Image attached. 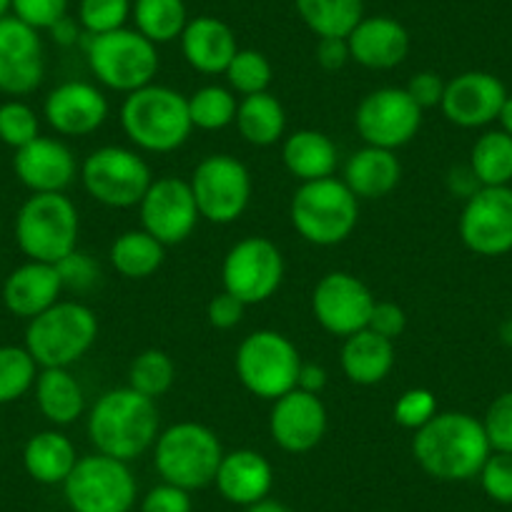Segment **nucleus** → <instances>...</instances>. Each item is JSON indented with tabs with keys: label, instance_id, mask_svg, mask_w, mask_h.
Instances as JSON below:
<instances>
[{
	"label": "nucleus",
	"instance_id": "1",
	"mask_svg": "<svg viewBox=\"0 0 512 512\" xmlns=\"http://www.w3.org/2000/svg\"><path fill=\"white\" fill-rule=\"evenodd\" d=\"M492 447L482 420L467 412H437L412 437V457L440 482H465L480 475Z\"/></svg>",
	"mask_w": 512,
	"mask_h": 512
},
{
	"label": "nucleus",
	"instance_id": "2",
	"mask_svg": "<svg viewBox=\"0 0 512 512\" xmlns=\"http://www.w3.org/2000/svg\"><path fill=\"white\" fill-rule=\"evenodd\" d=\"M86 432L96 452L116 460L131 462L154 450L161 432V417L156 400L131 390L116 387L103 392L88 410Z\"/></svg>",
	"mask_w": 512,
	"mask_h": 512
},
{
	"label": "nucleus",
	"instance_id": "3",
	"mask_svg": "<svg viewBox=\"0 0 512 512\" xmlns=\"http://www.w3.org/2000/svg\"><path fill=\"white\" fill-rule=\"evenodd\" d=\"M121 128L136 151L171 154L189 141L194 123L184 93L171 86L149 83L123 98Z\"/></svg>",
	"mask_w": 512,
	"mask_h": 512
},
{
	"label": "nucleus",
	"instance_id": "4",
	"mask_svg": "<svg viewBox=\"0 0 512 512\" xmlns=\"http://www.w3.org/2000/svg\"><path fill=\"white\" fill-rule=\"evenodd\" d=\"M96 339L98 319L93 309L83 302L61 299L43 314L28 319L23 347L41 369H71L91 352Z\"/></svg>",
	"mask_w": 512,
	"mask_h": 512
},
{
	"label": "nucleus",
	"instance_id": "5",
	"mask_svg": "<svg viewBox=\"0 0 512 512\" xmlns=\"http://www.w3.org/2000/svg\"><path fill=\"white\" fill-rule=\"evenodd\" d=\"M294 231L314 246H337L354 234L359 224V199L342 179L299 184L289 204Z\"/></svg>",
	"mask_w": 512,
	"mask_h": 512
},
{
	"label": "nucleus",
	"instance_id": "6",
	"mask_svg": "<svg viewBox=\"0 0 512 512\" xmlns=\"http://www.w3.org/2000/svg\"><path fill=\"white\" fill-rule=\"evenodd\" d=\"M221 457V440L201 422H176L159 432L154 442V465L161 482L189 492L214 485Z\"/></svg>",
	"mask_w": 512,
	"mask_h": 512
},
{
	"label": "nucleus",
	"instance_id": "7",
	"mask_svg": "<svg viewBox=\"0 0 512 512\" xmlns=\"http://www.w3.org/2000/svg\"><path fill=\"white\" fill-rule=\"evenodd\" d=\"M83 48H86L88 68L96 81L123 96L154 83L161 66L159 46L141 36L136 28H118L103 36H86Z\"/></svg>",
	"mask_w": 512,
	"mask_h": 512
},
{
	"label": "nucleus",
	"instance_id": "8",
	"mask_svg": "<svg viewBox=\"0 0 512 512\" xmlns=\"http://www.w3.org/2000/svg\"><path fill=\"white\" fill-rule=\"evenodd\" d=\"M81 216L66 194H31L16 214V244L33 262L58 264L78 249Z\"/></svg>",
	"mask_w": 512,
	"mask_h": 512
},
{
	"label": "nucleus",
	"instance_id": "9",
	"mask_svg": "<svg viewBox=\"0 0 512 512\" xmlns=\"http://www.w3.org/2000/svg\"><path fill=\"white\" fill-rule=\"evenodd\" d=\"M302 354L287 334L277 329H256L236 349V377L249 395L274 402L297 390Z\"/></svg>",
	"mask_w": 512,
	"mask_h": 512
},
{
	"label": "nucleus",
	"instance_id": "10",
	"mask_svg": "<svg viewBox=\"0 0 512 512\" xmlns=\"http://www.w3.org/2000/svg\"><path fill=\"white\" fill-rule=\"evenodd\" d=\"M83 189L108 209H134L154 184L149 161L128 146H101L83 159L78 171Z\"/></svg>",
	"mask_w": 512,
	"mask_h": 512
},
{
	"label": "nucleus",
	"instance_id": "11",
	"mask_svg": "<svg viewBox=\"0 0 512 512\" xmlns=\"http://www.w3.org/2000/svg\"><path fill=\"white\" fill-rule=\"evenodd\" d=\"M139 485L128 462L116 457H78L76 467L63 482V497L71 512H131L136 507Z\"/></svg>",
	"mask_w": 512,
	"mask_h": 512
},
{
	"label": "nucleus",
	"instance_id": "12",
	"mask_svg": "<svg viewBox=\"0 0 512 512\" xmlns=\"http://www.w3.org/2000/svg\"><path fill=\"white\" fill-rule=\"evenodd\" d=\"M189 186L201 219L219 226L239 221L249 209L254 191L246 164L231 154H209L201 159L191 174Z\"/></svg>",
	"mask_w": 512,
	"mask_h": 512
},
{
	"label": "nucleus",
	"instance_id": "13",
	"mask_svg": "<svg viewBox=\"0 0 512 512\" xmlns=\"http://www.w3.org/2000/svg\"><path fill=\"white\" fill-rule=\"evenodd\" d=\"M284 282L282 249L267 236L239 239L224 256L221 284L246 307L264 304L279 292Z\"/></svg>",
	"mask_w": 512,
	"mask_h": 512
},
{
	"label": "nucleus",
	"instance_id": "14",
	"mask_svg": "<svg viewBox=\"0 0 512 512\" xmlns=\"http://www.w3.org/2000/svg\"><path fill=\"white\" fill-rule=\"evenodd\" d=\"M422 108L405 88L384 86L369 91L354 111V128L367 146L397 151L410 144L422 128Z\"/></svg>",
	"mask_w": 512,
	"mask_h": 512
},
{
	"label": "nucleus",
	"instance_id": "15",
	"mask_svg": "<svg viewBox=\"0 0 512 512\" xmlns=\"http://www.w3.org/2000/svg\"><path fill=\"white\" fill-rule=\"evenodd\" d=\"M460 239L477 256L512 251V186H482L462 206Z\"/></svg>",
	"mask_w": 512,
	"mask_h": 512
},
{
	"label": "nucleus",
	"instance_id": "16",
	"mask_svg": "<svg viewBox=\"0 0 512 512\" xmlns=\"http://www.w3.org/2000/svg\"><path fill=\"white\" fill-rule=\"evenodd\" d=\"M374 302L372 289L362 279L349 272H329L314 287L312 314L324 332L347 339L367 329Z\"/></svg>",
	"mask_w": 512,
	"mask_h": 512
},
{
	"label": "nucleus",
	"instance_id": "17",
	"mask_svg": "<svg viewBox=\"0 0 512 512\" xmlns=\"http://www.w3.org/2000/svg\"><path fill=\"white\" fill-rule=\"evenodd\" d=\"M141 229L149 231L164 246L184 244L201 221L189 181L176 176L154 179L139 204Z\"/></svg>",
	"mask_w": 512,
	"mask_h": 512
},
{
	"label": "nucleus",
	"instance_id": "18",
	"mask_svg": "<svg viewBox=\"0 0 512 512\" xmlns=\"http://www.w3.org/2000/svg\"><path fill=\"white\" fill-rule=\"evenodd\" d=\"M46 78V48L41 31L16 16L0 18V93L28 96Z\"/></svg>",
	"mask_w": 512,
	"mask_h": 512
},
{
	"label": "nucleus",
	"instance_id": "19",
	"mask_svg": "<svg viewBox=\"0 0 512 512\" xmlns=\"http://www.w3.org/2000/svg\"><path fill=\"white\" fill-rule=\"evenodd\" d=\"M329 415L322 397L292 390L272 402L269 412V435L279 450L289 455L312 452L327 435Z\"/></svg>",
	"mask_w": 512,
	"mask_h": 512
},
{
	"label": "nucleus",
	"instance_id": "20",
	"mask_svg": "<svg viewBox=\"0 0 512 512\" xmlns=\"http://www.w3.org/2000/svg\"><path fill=\"white\" fill-rule=\"evenodd\" d=\"M108 98L96 83L66 81L43 101V116L58 136L86 139L96 134L108 118Z\"/></svg>",
	"mask_w": 512,
	"mask_h": 512
},
{
	"label": "nucleus",
	"instance_id": "21",
	"mask_svg": "<svg viewBox=\"0 0 512 512\" xmlns=\"http://www.w3.org/2000/svg\"><path fill=\"white\" fill-rule=\"evenodd\" d=\"M510 96L505 83L487 71H465L450 78L442 96V113L460 128H485L497 121Z\"/></svg>",
	"mask_w": 512,
	"mask_h": 512
},
{
	"label": "nucleus",
	"instance_id": "22",
	"mask_svg": "<svg viewBox=\"0 0 512 512\" xmlns=\"http://www.w3.org/2000/svg\"><path fill=\"white\" fill-rule=\"evenodd\" d=\"M13 171L31 194H66L81 166L66 141L38 136L13 154Z\"/></svg>",
	"mask_w": 512,
	"mask_h": 512
},
{
	"label": "nucleus",
	"instance_id": "23",
	"mask_svg": "<svg viewBox=\"0 0 512 512\" xmlns=\"http://www.w3.org/2000/svg\"><path fill=\"white\" fill-rule=\"evenodd\" d=\"M349 56L369 71H392L410 56V33L390 16H364L347 36Z\"/></svg>",
	"mask_w": 512,
	"mask_h": 512
},
{
	"label": "nucleus",
	"instance_id": "24",
	"mask_svg": "<svg viewBox=\"0 0 512 512\" xmlns=\"http://www.w3.org/2000/svg\"><path fill=\"white\" fill-rule=\"evenodd\" d=\"M214 485L226 502L236 507H251L267 500L274 487V467L262 452L241 447L224 452L216 470Z\"/></svg>",
	"mask_w": 512,
	"mask_h": 512
},
{
	"label": "nucleus",
	"instance_id": "25",
	"mask_svg": "<svg viewBox=\"0 0 512 512\" xmlns=\"http://www.w3.org/2000/svg\"><path fill=\"white\" fill-rule=\"evenodd\" d=\"M63 282L56 264L33 262L13 269L3 282V304L13 317L33 319L51 309L53 304L61 302Z\"/></svg>",
	"mask_w": 512,
	"mask_h": 512
},
{
	"label": "nucleus",
	"instance_id": "26",
	"mask_svg": "<svg viewBox=\"0 0 512 512\" xmlns=\"http://www.w3.org/2000/svg\"><path fill=\"white\" fill-rule=\"evenodd\" d=\"M179 41L184 61L194 71L204 73V76L224 73L229 68L231 58L239 51V43H236L229 23L219 21L214 16L189 18Z\"/></svg>",
	"mask_w": 512,
	"mask_h": 512
},
{
	"label": "nucleus",
	"instance_id": "27",
	"mask_svg": "<svg viewBox=\"0 0 512 512\" xmlns=\"http://www.w3.org/2000/svg\"><path fill=\"white\" fill-rule=\"evenodd\" d=\"M342 181L359 201L390 196L402 181V164L397 159V151L364 144L344 164Z\"/></svg>",
	"mask_w": 512,
	"mask_h": 512
},
{
	"label": "nucleus",
	"instance_id": "28",
	"mask_svg": "<svg viewBox=\"0 0 512 512\" xmlns=\"http://www.w3.org/2000/svg\"><path fill=\"white\" fill-rule=\"evenodd\" d=\"M284 169L299 181H319L334 176L339 166L337 144L317 128H299L282 141Z\"/></svg>",
	"mask_w": 512,
	"mask_h": 512
},
{
	"label": "nucleus",
	"instance_id": "29",
	"mask_svg": "<svg viewBox=\"0 0 512 512\" xmlns=\"http://www.w3.org/2000/svg\"><path fill=\"white\" fill-rule=\"evenodd\" d=\"M395 342L379 337L372 329L352 334L342 344V372L357 387H374L390 377L395 367Z\"/></svg>",
	"mask_w": 512,
	"mask_h": 512
},
{
	"label": "nucleus",
	"instance_id": "30",
	"mask_svg": "<svg viewBox=\"0 0 512 512\" xmlns=\"http://www.w3.org/2000/svg\"><path fill=\"white\" fill-rule=\"evenodd\" d=\"M33 392H36L38 410L53 427L73 425L86 412V395H83L81 382L66 367L41 369Z\"/></svg>",
	"mask_w": 512,
	"mask_h": 512
},
{
	"label": "nucleus",
	"instance_id": "31",
	"mask_svg": "<svg viewBox=\"0 0 512 512\" xmlns=\"http://www.w3.org/2000/svg\"><path fill=\"white\" fill-rule=\"evenodd\" d=\"M76 462V445L61 430L36 432L23 447V467L28 477L41 485H63Z\"/></svg>",
	"mask_w": 512,
	"mask_h": 512
},
{
	"label": "nucleus",
	"instance_id": "32",
	"mask_svg": "<svg viewBox=\"0 0 512 512\" xmlns=\"http://www.w3.org/2000/svg\"><path fill=\"white\" fill-rule=\"evenodd\" d=\"M234 123L241 139L259 149L279 144L287 136V111L269 91L241 98Z\"/></svg>",
	"mask_w": 512,
	"mask_h": 512
},
{
	"label": "nucleus",
	"instance_id": "33",
	"mask_svg": "<svg viewBox=\"0 0 512 512\" xmlns=\"http://www.w3.org/2000/svg\"><path fill=\"white\" fill-rule=\"evenodd\" d=\"M108 259L123 279H149L164 264L166 246L146 229H128L113 239Z\"/></svg>",
	"mask_w": 512,
	"mask_h": 512
},
{
	"label": "nucleus",
	"instance_id": "34",
	"mask_svg": "<svg viewBox=\"0 0 512 512\" xmlns=\"http://www.w3.org/2000/svg\"><path fill=\"white\" fill-rule=\"evenodd\" d=\"M294 6L317 38H347L364 18V0H294Z\"/></svg>",
	"mask_w": 512,
	"mask_h": 512
},
{
	"label": "nucleus",
	"instance_id": "35",
	"mask_svg": "<svg viewBox=\"0 0 512 512\" xmlns=\"http://www.w3.org/2000/svg\"><path fill=\"white\" fill-rule=\"evenodd\" d=\"M467 164L480 186H512V136L502 128L485 131L472 144Z\"/></svg>",
	"mask_w": 512,
	"mask_h": 512
},
{
	"label": "nucleus",
	"instance_id": "36",
	"mask_svg": "<svg viewBox=\"0 0 512 512\" xmlns=\"http://www.w3.org/2000/svg\"><path fill=\"white\" fill-rule=\"evenodd\" d=\"M131 18L136 23V31L156 46L181 38L189 23L184 0H134Z\"/></svg>",
	"mask_w": 512,
	"mask_h": 512
},
{
	"label": "nucleus",
	"instance_id": "37",
	"mask_svg": "<svg viewBox=\"0 0 512 512\" xmlns=\"http://www.w3.org/2000/svg\"><path fill=\"white\" fill-rule=\"evenodd\" d=\"M189 101V116L194 128L199 131H221V128L231 126L236 118V93L229 86H201L196 88L191 96H186Z\"/></svg>",
	"mask_w": 512,
	"mask_h": 512
},
{
	"label": "nucleus",
	"instance_id": "38",
	"mask_svg": "<svg viewBox=\"0 0 512 512\" xmlns=\"http://www.w3.org/2000/svg\"><path fill=\"white\" fill-rule=\"evenodd\" d=\"M176 382V364L164 349H144L134 357L131 367H128V387L141 395L159 400L161 395L174 387Z\"/></svg>",
	"mask_w": 512,
	"mask_h": 512
},
{
	"label": "nucleus",
	"instance_id": "39",
	"mask_svg": "<svg viewBox=\"0 0 512 512\" xmlns=\"http://www.w3.org/2000/svg\"><path fill=\"white\" fill-rule=\"evenodd\" d=\"M41 367L26 347L0 344V405H11L26 397L36 384Z\"/></svg>",
	"mask_w": 512,
	"mask_h": 512
},
{
	"label": "nucleus",
	"instance_id": "40",
	"mask_svg": "<svg viewBox=\"0 0 512 512\" xmlns=\"http://www.w3.org/2000/svg\"><path fill=\"white\" fill-rule=\"evenodd\" d=\"M226 83L234 93L244 96H254V93L269 91L274 78V68L269 58L262 51L254 48H239L236 56L231 58L229 68L224 71Z\"/></svg>",
	"mask_w": 512,
	"mask_h": 512
},
{
	"label": "nucleus",
	"instance_id": "41",
	"mask_svg": "<svg viewBox=\"0 0 512 512\" xmlns=\"http://www.w3.org/2000/svg\"><path fill=\"white\" fill-rule=\"evenodd\" d=\"M38 136H41V118L26 101L8 98L0 103V144L18 151Z\"/></svg>",
	"mask_w": 512,
	"mask_h": 512
},
{
	"label": "nucleus",
	"instance_id": "42",
	"mask_svg": "<svg viewBox=\"0 0 512 512\" xmlns=\"http://www.w3.org/2000/svg\"><path fill=\"white\" fill-rule=\"evenodd\" d=\"M131 0H81L78 3V26L83 36H103L126 28L131 18Z\"/></svg>",
	"mask_w": 512,
	"mask_h": 512
},
{
	"label": "nucleus",
	"instance_id": "43",
	"mask_svg": "<svg viewBox=\"0 0 512 512\" xmlns=\"http://www.w3.org/2000/svg\"><path fill=\"white\" fill-rule=\"evenodd\" d=\"M437 412H440V407H437L435 392L425 390V387H412V390L402 392L400 400L392 407V417H395L397 425L412 432L425 427Z\"/></svg>",
	"mask_w": 512,
	"mask_h": 512
},
{
	"label": "nucleus",
	"instance_id": "44",
	"mask_svg": "<svg viewBox=\"0 0 512 512\" xmlns=\"http://www.w3.org/2000/svg\"><path fill=\"white\" fill-rule=\"evenodd\" d=\"M477 477L492 502L512 505V452H490Z\"/></svg>",
	"mask_w": 512,
	"mask_h": 512
},
{
	"label": "nucleus",
	"instance_id": "45",
	"mask_svg": "<svg viewBox=\"0 0 512 512\" xmlns=\"http://www.w3.org/2000/svg\"><path fill=\"white\" fill-rule=\"evenodd\" d=\"M492 452H512V390L502 392L487 407L482 417Z\"/></svg>",
	"mask_w": 512,
	"mask_h": 512
},
{
	"label": "nucleus",
	"instance_id": "46",
	"mask_svg": "<svg viewBox=\"0 0 512 512\" xmlns=\"http://www.w3.org/2000/svg\"><path fill=\"white\" fill-rule=\"evenodd\" d=\"M58 274H61L63 292H91L98 282H101V267L98 262H93L91 256L83 254V251H71L66 259L56 264Z\"/></svg>",
	"mask_w": 512,
	"mask_h": 512
},
{
	"label": "nucleus",
	"instance_id": "47",
	"mask_svg": "<svg viewBox=\"0 0 512 512\" xmlns=\"http://www.w3.org/2000/svg\"><path fill=\"white\" fill-rule=\"evenodd\" d=\"M68 3L71 0H11V16L36 31H51L68 16Z\"/></svg>",
	"mask_w": 512,
	"mask_h": 512
},
{
	"label": "nucleus",
	"instance_id": "48",
	"mask_svg": "<svg viewBox=\"0 0 512 512\" xmlns=\"http://www.w3.org/2000/svg\"><path fill=\"white\" fill-rule=\"evenodd\" d=\"M194 502H191V492L181 490V487L161 482V485L151 487L141 500L139 512H191Z\"/></svg>",
	"mask_w": 512,
	"mask_h": 512
},
{
	"label": "nucleus",
	"instance_id": "49",
	"mask_svg": "<svg viewBox=\"0 0 512 512\" xmlns=\"http://www.w3.org/2000/svg\"><path fill=\"white\" fill-rule=\"evenodd\" d=\"M367 329L377 332L384 339H400L407 329V314L400 304L395 302H374L372 314H369Z\"/></svg>",
	"mask_w": 512,
	"mask_h": 512
},
{
	"label": "nucleus",
	"instance_id": "50",
	"mask_svg": "<svg viewBox=\"0 0 512 512\" xmlns=\"http://www.w3.org/2000/svg\"><path fill=\"white\" fill-rule=\"evenodd\" d=\"M244 312H246V304L239 302L234 294L224 292V289H221L219 294H214L211 302L206 304V319H209L211 327L221 329V332L234 329L236 324L244 319Z\"/></svg>",
	"mask_w": 512,
	"mask_h": 512
},
{
	"label": "nucleus",
	"instance_id": "51",
	"mask_svg": "<svg viewBox=\"0 0 512 512\" xmlns=\"http://www.w3.org/2000/svg\"><path fill=\"white\" fill-rule=\"evenodd\" d=\"M445 86L447 81H442L440 73L420 71L407 81L405 91L410 93V98L422 108V111H427V108L440 106L442 96H445Z\"/></svg>",
	"mask_w": 512,
	"mask_h": 512
},
{
	"label": "nucleus",
	"instance_id": "52",
	"mask_svg": "<svg viewBox=\"0 0 512 512\" xmlns=\"http://www.w3.org/2000/svg\"><path fill=\"white\" fill-rule=\"evenodd\" d=\"M317 63L324 71H342L352 56H349L347 38H317Z\"/></svg>",
	"mask_w": 512,
	"mask_h": 512
},
{
	"label": "nucleus",
	"instance_id": "53",
	"mask_svg": "<svg viewBox=\"0 0 512 512\" xmlns=\"http://www.w3.org/2000/svg\"><path fill=\"white\" fill-rule=\"evenodd\" d=\"M447 189H450V194L455 196V199L467 201L477 189H482V186L480 181H477V176L472 174L470 164H465V166H452V169L447 171Z\"/></svg>",
	"mask_w": 512,
	"mask_h": 512
},
{
	"label": "nucleus",
	"instance_id": "54",
	"mask_svg": "<svg viewBox=\"0 0 512 512\" xmlns=\"http://www.w3.org/2000/svg\"><path fill=\"white\" fill-rule=\"evenodd\" d=\"M324 387H327V369L322 364L302 362L297 377V390L309 392V395H322Z\"/></svg>",
	"mask_w": 512,
	"mask_h": 512
},
{
	"label": "nucleus",
	"instance_id": "55",
	"mask_svg": "<svg viewBox=\"0 0 512 512\" xmlns=\"http://www.w3.org/2000/svg\"><path fill=\"white\" fill-rule=\"evenodd\" d=\"M51 36L53 41L61 43V46H73V43L78 41V26L66 16L63 21H58L56 26L51 28Z\"/></svg>",
	"mask_w": 512,
	"mask_h": 512
},
{
	"label": "nucleus",
	"instance_id": "56",
	"mask_svg": "<svg viewBox=\"0 0 512 512\" xmlns=\"http://www.w3.org/2000/svg\"><path fill=\"white\" fill-rule=\"evenodd\" d=\"M244 512H292L289 510L287 505H282V502H277V500H262V502H256V505H251V507H244Z\"/></svg>",
	"mask_w": 512,
	"mask_h": 512
},
{
	"label": "nucleus",
	"instance_id": "57",
	"mask_svg": "<svg viewBox=\"0 0 512 512\" xmlns=\"http://www.w3.org/2000/svg\"><path fill=\"white\" fill-rule=\"evenodd\" d=\"M497 123H500V128L507 136H512V96H507L505 103H502V111L500 116H497Z\"/></svg>",
	"mask_w": 512,
	"mask_h": 512
},
{
	"label": "nucleus",
	"instance_id": "58",
	"mask_svg": "<svg viewBox=\"0 0 512 512\" xmlns=\"http://www.w3.org/2000/svg\"><path fill=\"white\" fill-rule=\"evenodd\" d=\"M11 16V0H0V18Z\"/></svg>",
	"mask_w": 512,
	"mask_h": 512
},
{
	"label": "nucleus",
	"instance_id": "59",
	"mask_svg": "<svg viewBox=\"0 0 512 512\" xmlns=\"http://www.w3.org/2000/svg\"><path fill=\"white\" fill-rule=\"evenodd\" d=\"M510 319H512V297H510Z\"/></svg>",
	"mask_w": 512,
	"mask_h": 512
}]
</instances>
